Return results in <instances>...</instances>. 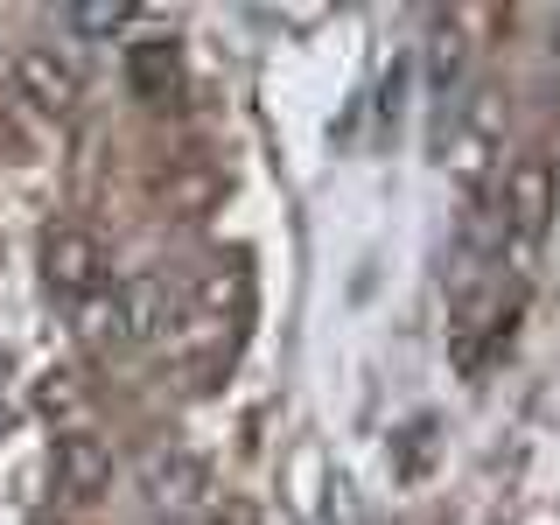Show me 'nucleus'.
<instances>
[{"mask_svg":"<svg viewBox=\"0 0 560 525\" xmlns=\"http://www.w3.org/2000/svg\"><path fill=\"white\" fill-rule=\"evenodd\" d=\"M189 323V294L168 273H127L113 288V302L92 315L98 343H168Z\"/></svg>","mask_w":560,"mask_h":525,"instance_id":"nucleus-1","label":"nucleus"},{"mask_svg":"<svg viewBox=\"0 0 560 525\" xmlns=\"http://www.w3.org/2000/svg\"><path fill=\"white\" fill-rule=\"evenodd\" d=\"M14 98L43 119H70L78 98H84V63L57 43H28L22 57H14Z\"/></svg>","mask_w":560,"mask_h":525,"instance_id":"nucleus-5","label":"nucleus"},{"mask_svg":"<svg viewBox=\"0 0 560 525\" xmlns=\"http://www.w3.org/2000/svg\"><path fill=\"white\" fill-rule=\"evenodd\" d=\"M455 70H463V28H455V22H434V57H428L434 98H448V92H455Z\"/></svg>","mask_w":560,"mask_h":525,"instance_id":"nucleus-12","label":"nucleus"},{"mask_svg":"<svg viewBox=\"0 0 560 525\" xmlns=\"http://www.w3.org/2000/svg\"><path fill=\"white\" fill-rule=\"evenodd\" d=\"M127 84L148 105L175 98V84H183V43L175 35H140V43H127Z\"/></svg>","mask_w":560,"mask_h":525,"instance_id":"nucleus-8","label":"nucleus"},{"mask_svg":"<svg viewBox=\"0 0 560 525\" xmlns=\"http://www.w3.org/2000/svg\"><path fill=\"white\" fill-rule=\"evenodd\" d=\"M140 498L154 504L162 518H189V512H203L210 504V463L197 448H154L148 463H140Z\"/></svg>","mask_w":560,"mask_h":525,"instance_id":"nucleus-6","label":"nucleus"},{"mask_svg":"<svg viewBox=\"0 0 560 525\" xmlns=\"http://www.w3.org/2000/svg\"><path fill=\"white\" fill-rule=\"evenodd\" d=\"M43 280L57 302H98L105 280H113V259H105L98 232H84V224H57V232L43 238Z\"/></svg>","mask_w":560,"mask_h":525,"instance_id":"nucleus-4","label":"nucleus"},{"mask_svg":"<svg viewBox=\"0 0 560 525\" xmlns=\"http://www.w3.org/2000/svg\"><path fill=\"white\" fill-rule=\"evenodd\" d=\"M210 525H259V512H253V504H238V498H232V504H224V512L210 518Z\"/></svg>","mask_w":560,"mask_h":525,"instance_id":"nucleus-13","label":"nucleus"},{"mask_svg":"<svg viewBox=\"0 0 560 525\" xmlns=\"http://www.w3.org/2000/svg\"><path fill=\"white\" fill-rule=\"evenodd\" d=\"M57 490L63 498H98V490H113V448L98 442L92 428H63L57 434Z\"/></svg>","mask_w":560,"mask_h":525,"instance_id":"nucleus-7","label":"nucleus"},{"mask_svg":"<svg viewBox=\"0 0 560 525\" xmlns=\"http://www.w3.org/2000/svg\"><path fill=\"white\" fill-rule=\"evenodd\" d=\"M553 210H560V175L547 154H518L512 175H504V203H498V224L518 253H539V238L553 232Z\"/></svg>","mask_w":560,"mask_h":525,"instance_id":"nucleus-3","label":"nucleus"},{"mask_svg":"<svg viewBox=\"0 0 560 525\" xmlns=\"http://www.w3.org/2000/svg\"><path fill=\"white\" fill-rule=\"evenodd\" d=\"M218 197H224V183L210 168H175L162 183V210H175V218H203Z\"/></svg>","mask_w":560,"mask_h":525,"instance_id":"nucleus-10","label":"nucleus"},{"mask_svg":"<svg viewBox=\"0 0 560 525\" xmlns=\"http://www.w3.org/2000/svg\"><path fill=\"white\" fill-rule=\"evenodd\" d=\"M442 162L448 175L469 189V197H483L490 189V175H498V154H504V98L498 92H477L463 105V113L448 119V140H442Z\"/></svg>","mask_w":560,"mask_h":525,"instance_id":"nucleus-2","label":"nucleus"},{"mask_svg":"<svg viewBox=\"0 0 560 525\" xmlns=\"http://www.w3.org/2000/svg\"><path fill=\"white\" fill-rule=\"evenodd\" d=\"M63 22L78 35H119L133 22V8H127V0H78V8H63Z\"/></svg>","mask_w":560,"mask_h":525,"instance_id":"nucleus-11","label":"nucleus"},{"mask_svg":"<svg viewBox=\"0 0 560 525\" xmlns=\"http://www.w3.org/2000/svg\"><path fill=\"white\" fill-rule=\"evenodd\" d=\"M189 308H203V315H224V323H238L245 308H253V273L238 267V259H210L203 280H197V294H189Z\"/></svg>","mask_w":560,"mask_h":525,"instance_id":"nucleus-9","label":"nucleus"}]
</instances>
